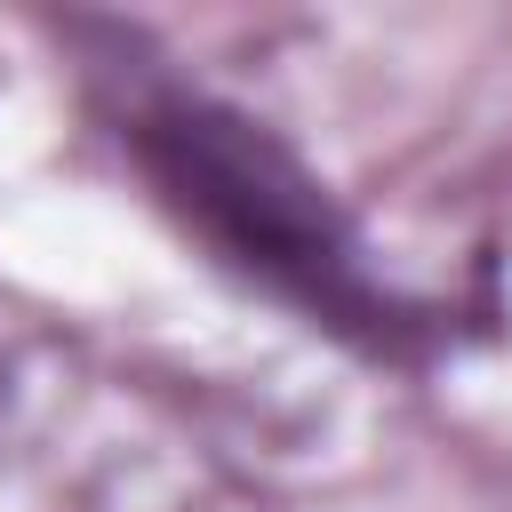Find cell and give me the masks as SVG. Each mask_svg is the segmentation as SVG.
Listing matches in <instances>:
<instances>
[{
  "mask_svg": "<svg viewBox=\"0 0 512 512\" xmlns=\"http://www.w3.org/2000/svg\"><path fill=\"white\" fill-rule=\"evenodd\" d=\"M120 144L144 168L152 200L272 304L368 360L432 352L440 320L368 264L352 216L328 200V184L296 160L280 128L200 88H152L120 112Z\"/></svg>",
  "mask_w": 512,
  "mask_h": 512,
  "instance_id": "obj_1",
  "label": "cell"
}]
</instances>
